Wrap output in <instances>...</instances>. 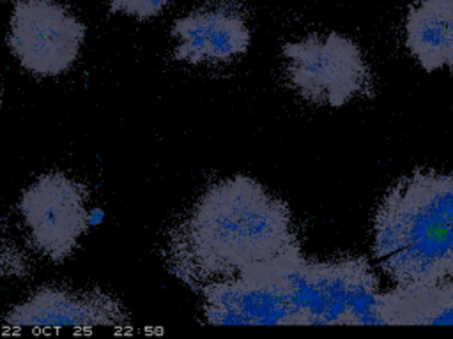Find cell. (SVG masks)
Wrapping results in <instances>:
<instances>
[{
    "label": "cell",
    "instance_id": "obj_1",
    "mask_svg": "<svg viewBox=\"0 0 453 339\" xmlns=\"http://www.w3.org/2000/svg\"><path fill=\"white\" fill-rule=\"evenodd\" d=\"M298 242L291 209L259 180L234 175L211 184L165 240L168 271L198 291Z\"/></svg>",
    "mask_w": 453,
    "mask_h": 339
},
{
    "label": "cell",
    "instance_id": "obj_2",
    "mask_svg": "<svg viewBox=\"0 0 453 339\" xmlns=\"http://www.w3.org/2000/svg\"><path fill=\"white\" fill-rule=\"evenodd\" d=\"M374 258L395 286L453 279V175L414 170L374 214Z\"/></svg>",
    "mask_w": 453,
    "mask_h": 339
},
{
    "label": "cell",
    "instance_id": "obj_3",
    "mask_svg": "<svg viewBox=\"0 0 453 339\" xmlns=\"http://www.w3.org/2000/svg\"><path fill=\"white\" fill-rule=\"evenodd\" d=\"M285 276L296 325H382L379 282L367 258L317 262L296 242L285 249Z\"/></svg>",
    "mask_w": 453,
    "mask_h": 339
},
{
    "label": "cell",
    "instance_id": "obj_4",
    "mask_svg": "<svg viewBox=\"0 0 453 339\" xmlns=\"http://www.w3.org/2000/svg\"><path fill=\"white\" fill-rule=\"evenodd\" d=\"M285 74L304 101L340 108L374 96V74L356 41L338 32L310 34L282 46Z\"/></svg>",
    "mask_w": 453,
    "mask_h": 339
},
{
    "label": "cell",
    "instance_id": "obj_5",
    "mask_svg": "<svg viewBox=\"0 0 453 339\" xmlns=\"http://www.w3.org/2000/svg\"><path fill=\"white\" fill-rule=\"evenodd\" d=\"M197 293L202 297L204 320L211 325H296L285 251L228 279L209 282Z\"/></svg>",
    "mask_w": 453,
    "mask_h": 339
},
{
    "label": "cell",
    "instance_id": "obj_6",
    "mask_svg": "<svg viewBox=\"0 0 453 339\" xmlns=\"http://www.w3.org/2000/svg\"><path fill=\"white\" fill-rule=\"evenodd\" d=\"M32 246L52 262L68 260L89 231V191L81 182L52 170L25 187L18 202Z\"/></svg>",
    "mask_w": 453,
    "mask_h": 339
},
{
    "label": "cell",
    "instance_id": "obj_7",
    "mask_svg": "<svg viewBox=\"0 0 453 339\" xmlns=\"http://www.w3.org/2000/svg\"><path fill=\"white\" fill-rule=\"evenodd\" d=\"M85 25L57 0H18L11 12L7 46L25 71L61 76L78 60Z\"/></svg>",
    "mask_w": 453,
    "mask_h": 339
},
{
    "label": "cell",
    "instance_id": "obj_8",
    "mask_svg": "<svg viewBox=\"0 0 453 339\" xmlns=\"http://www.w3.org/2000/svg\"><path fill=\"white\" fill-rule=\"evenodd\" d=\"M11 329H130L131 320L122 302L99 290H73L64 286L37 288L5 313Z\"/></svg>",
    "mask_w": 453,
    "mask_h": 339
},
{
    "label": "cell",
    "instance_id": "obj_9",
    "mask_svg": "<svg viewBox=\"0 0 453 339\" xmlns=\"http://www.w3.org/2000/svg\"><path fill=\"white\" fill-rule=\"evenodd\" d=\"M172 36L177 41L174 58L191 65L228 64L243 56L251 45L244 12L228 2L207 4L177 18Z\"/></svg>",
    "mask_w": 453,
    "mask_h": 339
},
{
    "label": "cell",
    "instance_id": "obj_10",
    "mask_svg": "<svg viewBox=\"0 0 453 339\" xmlns=\"http://www.w3.org/2000/svg\"><path fill=\"white\" fill-rule=\"evenodd\" d=\"M404 45L425 69L453 67V0H420L404 21Z\"/></svg>",
    "mask_w": 453,
    "mask_h": 339
},
{
    "label": "cell",
    "instance_id": "obj_11",
    "mask_svg": "<svg viewBox=\"0 0 453 339\" xmlns=\"http://www.w3.org/2000/svg\"><path fill=\"white\" fill-rule=\"evenodd\" d=\"M382 325H453V279L380 293Z\"/></svg>",
    "mask_w": 453,
    "mask_h": 339
},
{
    "label": "cell",
    "instance_id": "obj_12",
    "mask_svg": "<svg viewBox=\"0 0 453 339\" xmlns=\"http://www.w3.org/2000/svg\"><path fill=\"white\" fill-rule=\"evenodd\" d=\"M172 0H108L110 11L122 12L137 20H149L161 14Z\"/></svg>",
    "mask_w": 453,
    "mask_h": 339
}]
</instances>
